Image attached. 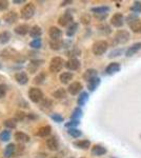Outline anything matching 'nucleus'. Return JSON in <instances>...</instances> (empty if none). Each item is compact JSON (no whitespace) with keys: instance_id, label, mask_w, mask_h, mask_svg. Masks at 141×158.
I'll use <instances>...</instances> for the list:
<instances>
[{"instance_id":"26","label":"nucleus","mask_w":141,"mask_h":158,"mask_svg":"<svg viewBox=\"0 0 141 158\" xmlns=\"http://www.w3.org/2000/svg\"><path fill=\"white\" fill-rule=\"evenodd\" d=\"M92 154L94 156H102V155L106 154V149L104 147L100 146V144H95L92 148Z\"/></svg>"},{"instance_id":"49","label":"nucleus","mask_w":141,"mask_h":158,"mask_svg":"<svg viewBox=\"0 0 141 158\" xmlns=\"http://www.w3.org/2000/svg\"><path fill=\"white\" fill-rule=\"evenodd\" d=\"M9 7V1L6 0H0V11H6Z\"/></svg>"},{"instance_id":"16","label":"nucleus","mask_w":141,"mask_h":158,"mask_svg":"<svg viewBox=\"0 0 141 158\" xmlns=\"http://www.w3.org/2000/svg\"><path fill=\"white\" fill-rule=\"evenodd\" d=\"M51 133H52V128L50 126H43L38 129V131L36 132V135L39 137H42V138H45V137L50 136Z\"/></svg>"},{"instance_id":"10","label":"nucleus","mask_w":141,"mask_h":158,"mask_svg":"<svg viewBox=\"0 0 141 158\" xmlns=\"http://www.w3.org/2000/svg\"><path fill=\"white\" fill-rule=\"evenodd\" d=\"M18 20V14L15 11L7 12L3 15V21L6 24H14Z\"/></svg>"},{"instance_id":"46","label":"nucleus","mask_w":141,"mask_h":158,"mask_svg":"<svg viewBox=\"0 0 141 158\" xmlns=\"http://www.w3.org/2000/svg\"><path fill=\"white\" fill-rule=\"evenodd\" d=\"M79 120H74V119H71L68 122H66L65 123V127L66 128H68V129H72V128H76L77 126H79Z\"/></svg>"},{"instance_id":"3","label":"nucleus","mask_w":141,"mask_h":158,"mask_svg":"<svg viewBox=\"0 0 141 158\" xmlns=\"http://www.w3.org/2000/svg\"><path fill=\"white\" fill-rule=\"evenodd\" d=\"M35 11H36L35 4L33 3V2H27V3L22 7L21 12H20V16H21L22 19L29 20L34 16Z\"/></svg>"},{"instance_id":"30","label":"nucleus","mask_w":141,"mask_h":158,"mask_svg":"<svg viewBox=\"0 0 141 158\" xmlns=\"http://www.w3.org/2000/svg\"><path fill=\"white\" fill-rule=\"evenodd\" d=\"M12 38V34L9 32V31H4V32L0 33V44H6L7 42L11 40Z\"/></svg>"},{"instance_id":"13","label":"nucleus","mask_w":141,"mask_h":158,"mask_svg":"<svg viewBox=\"0 0 141 158\" xmlns=\"http://www.w3.org/2000/svg\"><path fill=\"white\" fill-rule=\"evenodd\" d=\"M65 68L70 71H76L80 68V61L77 58H71L65 62Z\"/></svg>"},{"instance_id":"19","label":"nucleus","mask_w":141,"mask_h":158,"mask_svg":"<svg viewBox=\"0 0 141 158\" xmlns=\"http://www.w3.org/2000/svg\"><path fill=\"white\" fill-rule=\"evenodd\" d=\"M16 149L17 148L15 143H9L3 151V156L6 158H11L12 156H14L15 152H16Z\"/></svg>"},{"instance_id":"23","label":"nucleus","mask_w":141,"mask_h":158,"mask_svg":"<svg viewBox=\"0 0 141 158\" xmlns=\"http://www.w3.org/2000/svg\"><path fill=\"white\" fill-rule=\"evenodd\" d=\"M97 75H98V73H97V71L95 70V69H88L83 74V79L86 81V82H89V81L92 80V79L98 77Z\"/></svg>"},{"instance_id":"44","label":"nucleus","mask_w":141,"mask_h":158,"mask_svg":"<svg viewBox=\"0 0 141 158\" xmlns=\"http://www.w3.org/2000/svg\"><path fill=\"white\" fill-rule=\"evenodd\" d=\"M123 54V50L122 49H116V50H113L111 53H110L109 57L110 58H114V57H118V56Z\"/></svg>"},{"instance_id":"31","label":"nucleus","mask_w":141,"mask_h":158,"mask_svg":"<svg viewBox=\"0 0 141 158\" xmlns=\"http://www.w3.org/2000/svg\"><path fill=\"white\" fill-rule=\"evenodd\" d=\"M100 82H101V80H100L99 77H96V78L92 79V80H89L88 82V89L91 92H94L99 86Z\"/></svg>"},{"instance_id":"52","label":"nucleus","mask_w":141,"mask_h":158,"mask_svg":"<svg viewBox=\"0 0 141 158\" xmlns=\"http://www.w3.org/2000/svg\"><path fill=\"white\" fill-rule=\"evenodd\" d=\"M13 3L20 4V3H25V1H24V0H14V1H13Z\"/></svg>"},{"instance_id":"4","label":"nucleus","mask_w":141,"mask_h":158,"mask_svg":"<svg viewBox=\"0 0 141 158\" xmlns=\"http://www.w3.org/2000/svg\"><path fill=\"white\" fill-rule=\"evenodd\" d=\"M107 48H109V43L106 40H98L93 44L92 47V51H93L94 55L96 56H101L106 52Z\"/></svg>"},{"instance_id":"15","label":"nucleus","mask_w":141,"mask_h":158,"mask_svg":"<svg viewBox=\"0 0 141 158\" xmlns=\"http://www.w3.org/2000/svg\"><path fill=\"white\" fill-rule=\"evenodd\" d=\"M47 147L48 148V150L51 151H57L59 148V141L57 139V137L52 136L50 138L47 139Z\"/></svg>"},{"instance_id":"1","label":"nucleus","mask_w":141,"mask_h":158,"mask_svg":"<svg viewBox=\"0 0 141 158\" xmlns=\"http://www.w3.org/2000/svg\"><path fill=\"white\" fill-rule=\"evenodd\" d=\"M126 22L129 24L130 29L133 31L134 33H138L141 31V21L138 18V16L134 13H132L131 15H129L126 18Z\"/></svg>"},{"instance_id":"28","label":"nucleus","mask_w":141,"mask_h":158,"mask_svg":"<svg viewBox=\"0 0 141 158\" xmlns=\"http://www.w3.org/2000/svg\"><path fill=\"white\" fill-rule=\"evenodd\" d=\"M50 48L54 51H59L62 48H64V41L63 40H51L50 41Z\"/></svg>"},{"instance_id":"41","label":"nucleus","mask_w":141,"mask_h":158,"mask_svg":"<svg viewBox=\"0 0 141 158\" xmlns=\"http://www.w3.org/2000/svg\"><path fill=\"white\" fill-rule=\"evenodd\" d=\"M44 80H45V74L44 73H39L34 78V81H33V82H34L35 85H42V83L44 82Z\"/></svg>"},{"instance_id":"32","label":"nucleus","mask_w":141,"mask_h":158,"mask_svg":"<svg viewBox=\"0 0 141 158\" xmlns=\"http://www.w3.org/2000/svg\"><path fill=\"white\" fill-rule=\"evenodd\" d=\"M78 27H79V23L78 22H74V23H72L70 27H68V30H66V36L68 37H73L74 35L76 34V32L78 31Z\"/></svg>"},{"instance_id":"20","label":"nucleus","mask_w":141,"mask_h":158,"mask_svg":"<svg viewBox=\"0 0 141 158\" xmlns=\"http://www.w3.org/2000/svg\"><path fill=\"white\" fill-rule=\"evenodd\" d=\"M140 50H141V42H136L132 45V47H130L129 49L126 50L125 56H126V57H132V56H134L136 53Z\"/></svg>"},{"instance_id":"8","label":"nucleus","mask_w":141,"mask_h":158,"mask_svg":"<svg viewBox=\"0 0 141 158\" xmlns=\"http://www.w3.org/2000/svg\"><path fill=\"white\" fill-rule=\"evenodd\" d=\"M43 63H44V60H42V59H37V58L32 59L29 62V64H27V70H29L30 73L34 74L39 70V68L41 67Z\"/></svg>"},{"instance_id":"42","label":"nucleus","mask_w":141,"mask_h":158,"mask_svg":"<svg viewBox=\"0 0 141 158\" xmlns=\"http://www.w3.org/2000/svg\"><path fill=\"white\" fill-rule=\"evenodd\" d=\"M131 11L134 12V14H139L141 13V1H135L133 6H131Z\"/></svg>"},{"instance_id":"34","label":"nucleus","mask_w":141,"mask_h":158,"mask_svg":"<svg viewBox=\"0 0 141 158\" xmlns=\"http://www.w3.org/2000/svg\"><path fill=\"white\" fill-rule=\"evenodd\" d=\"M89 100V94L88 92H81L80 94H79V97H78V100H77V103H78V106H82L84 104L86 103V101Z\"/></svg>"},{"instance_id":"5","label":"nucleus","mask_w":141,"mask_h":158,"mask_svg":"<svg viewBox=\"0 0 141 158\" xmlns=\"http://www.w3.org/2000/svg\"><path fill=\"white\" fill-rule=\"evenodd\" d=\"M130 38L131 35L126 30H119L115 34L114 41L116 42V44H124V43L129 42Z\"/></svg>"},{"instance_id":"2","label":"nucleus","mask_w":141,"mask_h":158,"mask_svg":"<svg viewBox=\"0 0 141 158\" xmlns=\"http://www.w3.org/2000/svg\"><path fill=\"white\" fill-rule=\"evenodd\" d=\"M65 67V62L64 60L62 59L61 57H54L51 59L50 61V65H48V69L52 73H59L62 68Z\"/></svg>"},{"instance_id":"12","label":"nucleus","mask_w":141,"mask_h":158,"mask_svg":"<svg viewBox=\"0 0 141 158\" xmlns=\"http://www.w3.org/2000/svg\"><path fill=\"white\" fill-rule=\"evenodd\" d=\"M48 36L51 40H60V38L62 37V31L57 27H51L48 30Z\"/></svg>"},{"instance_id":"48","label":"nucleus","mask_w":141,"mask_h":158,"mask_svg":"<svg viewBox=\"0 0 141 158\" xmlns=\"http://www.w3.org/2000/svg\"><path fill=\"white\" fill-rule=\"evenodd\" d=\"M6 92H7V85H4V83H1L0 85V98L6 97Z\"/></svg>"},{"instance_id":"9","label":"nucleus","mask_w":141,"mask_h":158,"mask_svg":"<svg viewBox=\"0 0 141 158\" xmlns=\"http://www.w3.org/2000/svg\"><path fill=\"white\" fill-rule=\"evenodd\" d=\"M124 23V18L123 15L120 13H116L112 16L111 18V24L115 27H121Z\"/></svg>"},{"instance_id":"57","label":"nucleus","mask_w":141,"mask_h":158,"mask_svg":"<svg viewBox=\"0 0 141 158\" xmlns=\"http://www.w3.org/2000/svg\"><path fill=\"white\" fill-rule=\"evenodd\" d=\"M112 158H115V157H112Z\"/></svg>"},{"instance_id":"14","label":"nucleus","mask_w":141,"mask_h":158,"mask_svg":"<svg viewBox=\"0 0 141 158\" xmlns=\"http://www.w3.org/2000/svg\"><path fill=\"white\" fill-rule=\"evenodd\" d=\"M15 80L20 85H24L29 82V76H27V74L25 72H18L15 74Z\"/></svg>"},{"instance_id":"43","label":"nucleus","mask_w":141,"mask_h":158,"mask_svg":"<svg viewBox=\"0 0 141 158\" xmlns=\"http://www.w3.org/2000/svg\"><path fill=\"white\" fill-rule=\"evenodd\" d=\"M10 138H11V132L7 131V130H4L0 133V140L1 141H9Z\"/></svg>"},{"instance_id":"55","label":"nucleus","mask_w":141,"mask_h":158,"mask_svg":"<svg viewBox=\"0 0 141 158\" xmlns=\"http://www.w3.org/2000/svg\"><path fill=\"white\" fill-rule=\"evenodd\" d=\"M51 158H57V157H51Z\"/></svg>"},{"instance_id":"24","label":"nucleus","mask_w":141,"mask_h":158,"mask_svg":"<svg viewBox=\"0 0 141 158\" xmlns=\"http://www.w3.org/2000/svg\"><path fill=\"white\" fill-rule=\"evenodd\" d=\"M110 7L106 6H96L92 7L91 12L94 13L95 15H107V13L110 12Z\"/></svg>"},{"instance_id":"56","label":"nucleus","mask_w":141,"mask_h":158,"mask_svg":"<svg viewBox=\"0 0 141 158\" xmlns=\"http://www.w3.org/2000/svg\"><path fill=\"white\" fill-rule=\"evenodd\" d=\"M70 158H74V157H70Z\"/></svg>"},{"instance_id":"58","label":"nucleus","mask_w":141,"mask_h":158,"mask_svg":"<svg viewBox=\"0 0 141 158\" xmlns=\"http://www.w3.org/2000/svg\"><path fill=\"white\" fill-rule=\"evenodd\" d=\"M140 33H141V31H140Z\"/></svg>"},{"instance_id":"18","label":"nucleus","mask_w":141,"mask_h":158,"mask_svg":"<svg viewBox=\"0 0 141 158\" xmlns=\"http://www.w3.org/2000/svg\"><path fill=\"white\" fill-rule=\"evenodd\" d=\"M120 69H121V67H120V63L119 62H111L106 67V73L107 74V75H112V74H115V73L119 72Z\"/></svg>"},{"instance_id":"37","label":"nucleus","mask_w":141,"mask_h":158,"mask_svg":"<svg viewBox=\"0 0 141 158\" xmlns=\"http://www.w3.org/2000/svg\"><path fill=\"white\" fill-rule=\"evenodd\" d=\"M53 97L56 99H63L66 97V91L64 89H58L53 93Z\"/></svg>"},{"instance_id":"38","label":"nucleus","mask_w":141,"mask_h":158,"mask_svg":"<svg viewBox=\"0 0 141 158\" xmlns=\"http://www.w3.org/2000/svg\"><path fill=\"white\" fill-rule=\"evenodd\" d=\"M82 114H83L82 110L78 106V108H76L73 111V113H72V115H71V119H74V120H79V119L82 117Z\"/></svg>"},{"instance_id":"17","label":"nucleus","mask_w":141,"mask_h":158,"mask_svg":"<svg viewBox=\"0 0 141 158\" xmlns=\"http://www.w3.org/2000/svg\"><path fill=\"white\" fill-rule=\"evenodd\" d=\"M14 137H15V139H16V141H18L19 143H27L31 140L29 135L23 133V132H16Z\"/></svg>"},{"instance_id":"27","label":"nucleus","mask_w":141,"mask_h":158,"mask_svg":"<svg viewBox=\"0 0 141 158\" xmlns=\"http://www.w3.org/2000/svg\"><path fill=\"white\" fill-rule=\"evenodd\" d=\"M74 146L78 149L81 150H88L89 147H91V141L88 139H83V140H77V141L74 142Z\"/></svg>"},{"instance_id":"54","label":"nucleus","mask_w":141,"mask_h":158,"mask_svg":"<svg viewBox=\"0 0 141 158\" xmlns=\"http://www.w3.org/2000/svg\"><path fill=\"white\" fill-rule=\"evenodd\" d=\"M1 68H2V65H1V64H0V69H1Z\"/></svg>"},{"instance_id":"11","label":"nucleus","mask_w":141,"mask_h":158,"mask_svg":"<svg viewBox=\"0 0 141 158\" xmlns=\"http://www.w3.org/2000/svg\"><path fill=\"white\" fill-rule=\"evenodd\" d=\"M83 89L81 82L79 81H75V82H72L68 88V92L71 94V95H78L81 92V90Z\"/></svg>"},{"instance_id":"50","label":"nucleus","mask_w":141,"mask_h":158,"mask_svg":"<svg viewBox=\"0 0 141 158\" xmlns=\"http://www.w3.org/2000/svg\"><path fill=\"white\" fill-rule=\"evenodd\" d=\"M81 22H82L83 24H89V22H91V17H89V15L85 14L83 15L82 17H81Z\"/></svg>"},{"instance_id":"21","label":"nucleus","mask_w":141,"mask_h":158,"mask_svg":"<svg viewBox=\"0 0 141 158\" xmlns=\"http://www.w3.org/2000/svg\"><path fill=\"white\" fill-rule=\"evenodd\" d=\"M30 30H31V27L27 24H20L15 27L14 32L16 33L17 35H19V36H24L27 33H30Z\"/></svg>"},{"instance_id":"6","label":"nucleus","mask_w":141,"mask_h":158,"mask_svg":"<svg viewBox=\"0 0 141 158\" xmlns=\"http://www.w3.org/2000/svg\"><path fill=\"white\" fill-rule=\"evenodd\" d=\"M29 98L32 102L39 103L43 99V93L40 89L38 88H31L29 91Z\"/></svg>"},{"instance_id":"36","label":"nucleus","mask_w":141,"mask_h":158,"mask_svg":"<svg viewBox=\"0 0 141 158\" xmlns=\"http://www.w3.org/2000/svg\"><path fill=\"white\" fill-rule=\"evenodd\" d=\"M80 54H81V51L79 49H77V48H73V49L65 52V55L68 56V57H70V59L71 58H75L77 56H80Z\"/></svg>"},{"instance_id":"51","label":"nucleus","mask_w":141,"mask_h":158,"mask_svg":"<svg viewBox=\"0 0 141 158\" xmlns=\"http://www.w3.org/2000/svg\"><path fill=\"white\" fill-rule=\"evenodd\" d=\"M72 3H73V1H72V0H68V1H62L60 6H68V4H72Z\"/></svg>"},{"instance_id":"7","label":"nucleus","mask_w":141,"mask_h":158,"mask_svg":"<svg viewBox=\"0 0 141 158\" xmlns=\"http://www.w3.org/2000/svg\"><path fill=\"white\" fill-rule=\"evenodd\" d=\"M72 23H74V16L72 13L66 11L58 18V24L60 27H70Z\"/></svg>"},{"instance_id":"53","label":"nucleus","mask_w":141,"mask_h":158,"mask_svg":"<svg viewBox=\"0 0 141 158\" xmlns=\"http://www.w3.org/2000/svg\"><path fill=\"white\" fill-rule=\"evenodd\" d=\"M38 116H36V115H34V113H31V114H29L27 115V118H31V119H34V118H37Z\"/></svg>"},{"instance_id":"45","label":"nucleus","mask_w":141,"mask_h":158,"mask_svg":"<svg viewBox=\"0 0 141 158\" xmlns=\"http://www.w3.org/2000/svg\"><path fill=\"white\" fill-rule=\"evenodd\" d=\"M51 118L53 119L55 122H62L63 120H64V118H63L62 116L60 115V114H58V113H53V114H51Z\"/></svg>"},{"instance_id":"47","label":"nucleus","mask_w":141,"mask_h":158,"mask_svg":"<svg viewBox=\"0 0 141 158\" xmlns=\"http://www.w3.org/2000/svg\"><path fill=\"white\" fill-rule=\"evenodd\" d=\"M27 116V115L24 113V112H22V111H17V112H16V114H15V119H16L17 121L23 120V119H24Z\"/></svg>"},{"instance_id":"39","label":"nucleus","mask_w":141,"mask_h":158,"mask_svg":"<svg viewBox=\"0 0 141 158\" xmlns=\"http://www.w3.org/2000/svg\"><path fill=\"white\" fill-rule=\"evenodd\" d=\"M68 133L70 136L74 137V138H78V137H80L81 135H82V132L80 131V130L76 129V128H72V129H68Z\"/></svg>"},{"instance_id":"22","label":"nucleus","mask_w":141,"mask_h":158,"mask_svg":"<svg viewBox=\"0 0 141 158\" xmlns=\"http://www.w3.org/2000/svg\"><path fill=\"white\" fill-rule=\"evenodd\" d=\"M29 34H30V36L32 38H34V39H38V38H40V36L42 35V29L39 25H33V27H31Z\"/></svg>"},{"instance_id":"29","label":"nucleus","mask_w":141,"mask_h":158,"mask_svg":"<svg viewBox=\"0 0 141 158\" xmlns=\"http://www.w3.org/2000/svg\"><path fill=\"white\" fill-rule=\"evenodd\" d=\"M52 106H53V102L51 99L48 98H45V99H42L41 102H40V110L43 112H48V110L52 109Z\"/></svg>"},{"instance_id":"40","label":"nucleus","mask_w":141,"mask_h":158,"mask_svg":"<svg viewBox=\"0 0 141 158\" xmlns=\"http://www.w3.org/2000/svg\"><path fill=\"white\" fill-rule=\"evenodd\" d=\"M30 47L32 48V49H35V50H39L40 48L42 47V41L40 38H38V39H34L32 40L30 43Z\"/></svg>"},{"instance_id":"25","label":"nucleus","mask_w":141,"mask_h":158,"mask_svg":"<svg viewBox=\"0 0 141 158\" xmlns=\"http://www.w3.org/2000/svg\"><path fill=\"white\" fill-rule=\"evenodd\" d=\"M73 77H74L73 73L63 72V73H61L60 75H59V80H60V82L62 83V85H68L72 79H73Z\"/></svg>"},{"instance_id":"33","label":"nucleus","mask_w":141,"mask_h":158,"mask_svg":"<svg viewBox=\"0 0 141 158\" xmlns=\"http://www.w3.org/2000/svg\"><path fill=\"white\" fill-rule=\"evenodd\" d=\"M98 31H99V33H101V34L104 35V36H107V35H110L112 33L111 27H110L109 24H106V23L100 24L98 27Z\"/></svg>"},{"instance_id":"35","label":"nucleus","mask_w":141,"mask_h":158,"mask_svg":"<svg viewBox=\"0 0 141 158\" xmlns=\"http://www.w3.org/2000/svg\"><path fill=\"white\" fill-rule=\"evenodd\" d=\"M3 126L7 129H16L17 120L15 118H9L3 121Z\"/></svg>"}]
</instances>
